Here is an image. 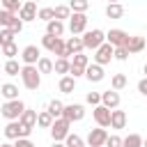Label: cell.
Segmentation results:
<instances>
[{"instance_id":"6da1fadb","label":"cell","mask_w":147,"mask_h":147,"mask_svg":"<svg viewBox=\"0 0 147 147\" xmlns=\"http://www.w3.org/2000/svg\"><path fill=\"white\" fill-rule=\"evenodd\" d=\"M21 80L28 90H37L41 85V74H39L37 64H23L21 67Z\"/></svg>"},{"instance_id":"7a4b0ae2","label":"cell","mask_w":147,"mask_h":147,"mask_svg":"<svg viewBox=\"0 0 147 147\" xmlns=\"http://www.w3.org/2000/svg\"><path fill=\"white\" fill-rule=\"evenodd\" d=\"M23 110H25V103L21 101V99H11V101H5L2 103V108H0V113H2V117L5 119H18L21 115H23Z\"/></svg>"},{"instance_id":"3957f363","label":"cell","mask_w":147,"mask_h":147,"mask_svg":"<svg viewBox=\"0 0 147 147\" xmlns=\"http://www.w3.org/2000/svg\"><path fill=\"white\" fill-rule=\"evenodd\" d=\"M103 41H106V32L99 30V28H94V30H85V32H83V44H85V48L96 51Z\"/></svg>"},{"instance_id":"277c9868","label":"cell","mask_w":147,"mask_h":147,"mask_svg":"<svg viewBox=\"0 0 147 147\" xmlns=\"http://www.w3.org/2000/svg\"><path fill=\"white\" fill-rule=\"evenodd\" d=\"M69 129H71V122H69L67 117H57V119L51 124V138H53V140H64V138L71 133Z\"/></svg>"},{"instance_id":"5b68a950","label":"cell","mask_w":147,"mask_h":147,"mask_svg":"<svg viewBox=\"0 0 147 147\" xmlns=\"http://www.w3.org/2000/svg\"><path fill=\"white\" fill-rule=\"evenodd\" d=\"M92 57H94V62H96V64H101V67H103V64H108V62L115 57V46H113V44H108V41H103V44L94 51V55H92Z\"/></svg>"},{"instance_id":"8992f818","label":"cell","mask_w":147,"mask_h":147,"mask_svg":"<svg viewBox=\"0 0 147 147\" xmlns=\"http://www.w3.org/2000/svg\"><path fill=\"white\" fill-rule=\"evenodd\" d=\"M69 30H71V34H83L87 30V16H85V11H74L69 16Z\"/></svg>"},{"instance_id":"52a82bcc","label":"cell","mask_w":147,"mask_h":147,"mask_svg":"<svg viewBox=\"0 0 147 147\" xmlns=\"http://www.w3.org/2000/svg\"><path fill=\"white\" fill-rule=\"evenodd\" d=\"M106 138H108V131H106L103 126L90 129V133H87V145H90V147H103V145H106Z\"/></svg>"},{"instance_id":"ba28073f","label":"cell","mask_w":147,"mask_h":147,"mask_svg":"<svg viewBox=\"0 0 147 147\" xmlns=\"http://www.w3.org/2000/svg\"><path fill=\"white\" fill-rule=\"evenodd\" d=\"M106 41L113 44V46H126L129 44V32H124L119 28H113L110 32H106Z\"/></svg>"},{"instance_id":"9c48e42d","label":"cell","mask_w":147,"mask_h":147,"mask_svg":"<svg viewBox=\"0 0 147 147\" xmlns=\"http://www.w3.org/2000/svg\"><path fill=\"white\" fill-rule=\"evenodd\" d=\"M62 117H67L71 124H74V122H80V119L85 117L83 103H69V106H64V115H62Z\"/></svg>"},{"instance_id":"30bf717a","label":"cell","mask_w":147,"mask_h":147,"mask_svg":"<svg viewBox=\"0 0 147 147\" xmlns=\"http://www.w3.org/2000/svg\"><path fill=\"white\" fill-rule=\"evenodd\" d=\"M103 76H106V71H103V67H101V64L90 62V64L85 67V78H87L90 83H101V80H103Z\"/></svg>"},{"instance_id":"8fae6325","label":"cell","mask_w":147,"mask_h":147,"mask_svg":"<svg viewBox=\"0 0 147 147\" xmlns=\"http://www.w3.org/2000/svg\"><path fill=\"white\" fill-rule=\"evenodd\" d=\"M110 113H113L110 108H106L103 103H99V106H94V113L92 115H94V122L106 129V126H110Z\"/></svg>"},{"instance_id":"7c38bea8","label":"cell","mask_w":147,"mask_h":147,"mask_svg":"<svg viewBox=\"0 0 147 147\" xmlns=\"http://www.w3.org/2000/svg\"><path fill=\"white\" fill-rule=\"evenodd\" d=\"M37 2L34 0H28L23 7H21V11H18V18L23 21V23H28V21H37Z\"/></svg>"},{"instance_id":"4fadbf2b","label":"cell","mask_w":147,"mask_h":147,"mask_svg":"<svg viewBox=\"0 0 147 147\" xmlns=\"http://www.w3.org/2000/svg\"><path fill=\"white\" fill-rule=\"evenodd\" d=\"M39 57H41V51H39L34 44H30V46H25V48L21 51V60H23V64H37Z\"/></svg>"},{"instance_id":"5bb4252c","label":"cell","mask_w":147,"mask_h":147,"mask_svg":"<svg viewBox=\"0 0 147 147\" xmlns=\"http://www.w3.org/2000/svg\"><path fill=\"white\" fill-rule=\"evenodd\" d=\"M101 103L106 106V108H117L119 106V92L117 90H106V92H101Z\"/></svg>"},{"instance_id":"9a60e30c","label":"cell","mask_w":147,"mask_h":147,"mask_svg":"<svg viewBox=\"0 0 147 147\" xmlns=\"http://www.w3.org/2000/svg\"><path fill=\"white\" fill-rule=\"evenodd\" d=\"M85 51V44H83V37H69L67 39V53H69V57L71 55H76V53H83Z\"/></svg>"},{"instance_id":"2e32d148","label":"cell","mask_w":147,"mask_h":147,"mask_svg":"<svg viewBox=\"0 0 147 147\" xmlns=\"http://www.w3.org/2000/svg\"><path fill=\"white\" fill-rule=\"evenodd\" d=\"M126 126V113L124 110H117V108H113V113H110V129H124Z\"/></svg>"},{"instance_id":"e0dca14e","label":"cell","mask_w":147,"mask_h":147,"mask_svg":"<svg viewBox=\"0 0 147 147\" xmlns=\"http://www.w3.org/2000/svg\"><path fill=\"white\" fill-rule=\"evenodd\" d=\"M21 131H23V124H21L18 119H11V122L5 126V138L16 140V138H21Z\"/></svg>"},{"instance_id":"ac0fdd59","label":"cell","mask_w":147,"mask_h":147,"mask_svg":"<svg viewBox=\"0 0 147 147\" xmlns=\"http://www.w3.org/2000/svg\"><path fill=\"white\" fill-rule=\"evenodd\" d=\"M147 46V41H145V37H138V34H133V37H129V44H126V48H129V53H140L142 48Z\"/></svg>"},{"instance_id":"d6986e66","label":"cell","mask_w":147,"mask_h":147,"mask_svg":"<svg viewBox=\"0 0 147 147\" xmlns=\"http://www.w3.org/2000/svg\"><path fill=\"white\" fill-rule=\"evenodd\" d=\"M57 87H60V92H62V94H71V92H74V87H76V78H74V76H69V74H64V76L60 78V85H57Z\"/></svg>"},{"instance_id":"ffe728a7","label":"cell","mask_w":147,"mask_h":147,"mask_svg":"<svg viewBox=\"0 0 147 147\" xmlns=\"http://www.w3.org/2000/svg\"><path fill=\"white\" fill-rule=\"evenodd\" d=\"M37 110H30V108H25L23 110V115L18 117V122L23 124V126H30V129H34V124H37Z\"/></svg>"},{"instance_id":"44dd1931","label":"cell","mask_w":147,"mask_h":147,"mask_svg":"<svg viewBox=\"0 0 147 147\" xmlns=\"http://www.w3.org/2000/svg\"><path fill=\"white\" fill-rule=\"evenodd\" d=\"M46 32L53 34V37H62V34H64V23L57 21V18H53V21L46 23Z\"/></svg>"},{"instance_id":"7402d4cb","label":"cell","mask_w":147,"mask_h":147,"mask_svg":"<svg viewBox=\"0 0 147 147\" xmlns=\"http://www.w3.org/2000/svg\"><path fill=\"white\" fill-rule=\"evenodd\" d=\"M106 16H108V18H122V16H124V7H122L119 2H108Z\"/></svg>"},{"instance_id":"603a6c76","label":"cell","mask_w":147,"mask_h":147,"mask_svg":"<svg viewBox=\"0 0 147 147\" xmlns=\"http://www.w3.org/2000/svg\"><path fill=\"white\" fill-rule=\"evenodd\" d=\"M0 94H2L7 101H11V99H18V87H16L14 83H5V85L0 87Z\"/></svg>"},{"instance_id":"cb8c5ba5","label":"cell","mask_w":147,"mask_h":147,"mask_svg":"<svg viewBox=\"0 0 147 147\" xmlns=\"http://www.w3.org/2000/svg\"><path fill=\"white\" fill-rule=\"evenodd\" d=\"M69 69H71L69 57H57V60L53 62V71H55V74H69Z\"/></svg>"},{"instance_id":"d4e9b609","label":"cell","mask_w":147,"mask_h":147,"mask_svg":"<svg viewBox=\"0 0 147 147\" xmlns=\"http://www.w3.org/2000/svg\"><path fill=\"white\" fill-rule=\"evenodd\" d=\"M46 110L57 119V117H62V115H64V103H62V101H57V99H53V101L46 106Z\"/></svg>"},{"instance_id":"484cf974","label":"cell","mask_w":147,"mask_h":147,"mask_svg":"<svg viewBox=\"0 0 147 147\" xmlns=\"http://www.w3.org/2000/svg\"><path fill=\"white\" fill-rule=\"evenodd\" d=\"M53 122H55V117H53L48 110H41V113L37 115V126H41V129H51Z\"/></svg>"},{"instance_id":"4316f807","label":"cell","mask_w":147,"mask_h":147,"mask_svg":"<svg viewBox=\"0 0 147 147\" xmlns=\"http://www.w3.org/2000/svg\"><path fill=\"white\" fill-rule=\"evenodd\" d=\"M142 136L140 133H129L124 140H122V147H142Z\"/></svg>"},{"instance_id":"83f0119b","label":"cell","mask_w":147,"mask_h":147,"mask_svg":"<svg viewBox=\"0 0 147 147\" xmlns=\"http://www.w3.org/2000/svg\"><path fill=\"white\" fill-rule=\"evenodd\" d=\"M37 69H39V74H53V60L41 55L39 62H37Z\"/></svg>"},{"instance_id":"f1b7e54d","label":"cell","mask_w":147,"mask_h":147,"mask_svg":"<svg viewBox=\"0 0 147 147\" xmlns=\"http://www.w3.org/2000/svg\"><path fill=\"white\" fill-rule=\"evenodd\" d=\"M14 37H16V32H14L11 28H2V30H0V46L11 44V41H14Z\"/></svg>"},{"instance_id":"f546056e","label":"cell","mask_w":147,"mask_h":147,"mask_svg":"<svg viewBox=\"0 0 147 147\" xmlns=\"http://www.w3.org/2000/svg\"><path fill=\"white\" fill-rule=\"evenodd\" d=\"M5 74H7V76H18V74H21V64H18L16 60H7V62H5Z\"/></svg>"},{"instance_id":"4dcf8cb0","label":"cell","mask_w":147,"mask_h":147,"mask_svg":"<svg viewBox=\"0 0 147 147\" xmlns=\"http://www.w3.org/2000/svg\"><path fill=\"white\" fill-rule=\"evenodd\" d=\"M2 2V9H7V11H11V14H18L21 11V0H0Z\"/></svg>"},{"instance_id":"1f68e13d","label":"cell","mask_w":147,"mask_h":147,"mask_svg":"<svg viewBox=\"0 0 147 147\" xmlns=\"http://www.w3.org/2000/svg\"><path fill=\"white\" fill-rule=\"evenodd\" d=\"M71 16V7L69 5H57L55 7V18L57 21H64V18H69Z\"/></svg>"},{"instance_id":"d6a6232c","label":"cell","mask_w":147,"mask_h":147,"mask_svg":"<svg viewBox=\"0 0 147 147\" xmlns=\"http://www.w3.org/2000/svg\"><path fill=\"white\" fill-rule=\"evenodd\" d=\"M110 85H113V90H117V92L124 90V87H126V76H124V74H115L113 80H110Z\"/></svg>"},{"instance_id":"836d02e7","label":"cell","mask_w":147,"mask_h":147,"mask_svg":"<svg viewBox=\"0 0 147 147\" xmlns=\"http://www.w3.org/2000/svg\"><path fill=\"white\" fill-rule=\"evenodd\" d=\"M37 18H41V21H46V23H48V21H53V18H55V9H53V7H41V9H39V14H37Z\"/></svg>"},{"instance_id":"e575fe53","label":"cell","mask_w":147,"mask_h":147,"mask_svg":"<svg viewBox=\"0 0 147 147\" xmlns=\"http://www.w3.org/2000/svg\"><path fill=\"white\" fill-rule=\"evenodd\" d=\"M14 16H16V14H11V11H7V9H0V28H9L11 21H14Z\"/></svg>"},{"instance_id":"d590c367","label":"cell","mask_w":147,"mask_h":147,"mask_svg":"<svg viewBox=\"0 0 147 147\" xmlns=\"http://www.w3.org/2000/svg\"><path fill=\"white\" fill-rule=\"evenodd\" d=\"M64 140H67V142H64L67 147H85L83 138H80V136H76V133H69V136H67Z\"/></svg>"},{"instance_id":"8d00e7d4","label":"cell","mask_w":147,"mask_h":147,"mask_svg":"<svg viewBox=\"0 0 147 147\" xmlns=\"http://www.w3.org/2000/svg\"><path fill=\"white\" fill-rule=\"evenodd\" d=\"M2 55H7V60H14L16 55H18V46L11 41V44H7V46H2Z\"/></svg>"},{"instance_id":"74e56055","label":"cell","mask_w":147,"mask_h":147,"mask_svg":"<svg viewBox=\"0 0 147 147\" xmlns=\"http://www.w3.org/2000/svg\"><path fill=\"white\" fill-rule=\"evenodd\" d=\"M71 57H74L71 64H76V67H83V69H85V67L90 64V57H87L85 53H76V55H71Z\"/></svg>"},{"instance_id":"f35d334b","label":"cell","mask_w":147,"mask_h":147,"mask_svg":"<svg viewBox=\"0 0 147 147\" xmlns=\"http://www.w3.org/2000/svg\"><path fill=\"white\" fill-rule=\"evenodd\" d=\"M69 7H71V11H87L90 2L87 0H69Z\"/></svg>"},{"instance_id":"ab89813d","label":"cell","mask_w":147,"mask_h":147,"mask_svg":"<svg viewBox=\"0 0 147 147\" xmlns=\"http://www.w3.org/2000/svg\"><path fill=\"white\" fill-rule=\"evenodd\" d=\"M55 41H57V37H53V34H48V32H46V34L41 37V46H44L46 51H53V46H55Z\"/></svg>"},{"instance_id":"60d3db41","label":"cell","mask_w":147,"mask_h":147,"mask_svg":"<svg viewBox=\"0 0 147 147\" xmlns=\"http://www.w3.org/2000/svg\"><path fill=\"white\" fill-rule=\"evenodd\" d=\"M129 55H131V53H129V48H126V46H115V60L124 62Z\"/></svg>"},{"instance_id":"b9f144b4","label":"cell","mask_w":147,"mask_h":147,"mask_svg":"<svg viewBox=\"0 0 147 147\" xmlns=\"http://www.w3.org/2000/svg\"><path fill=\"white\" fill-rule=\"evenodd\" d=\"M85 101H87V103H92V106H99V103H101V92H87Z\"/></svg>"},{"instance_id":"7bdbcfd3","label":"cell","mask_w":147,"mask_h":147,"mask_svg":"<svg viewBox=\"0 0 147 147\" xmlns=\"http://www.w3.org/2000/svg\"><path fill=\"white\" fill-rule=\"evenodd\" d=\"M122 140L124 138H119V136H108L106 138V147H122Z\"/></svg>"},{"instance_id":"ee69618b","label":"cell","mask_w":147,"mask_h":147,"mask_svg":"<svg viewBox=\"0 0 147 147\" xmlns=\"http://www.w3.org/2000/svg\"><path fill=\"white\" fill-rule=\"evenodd\" d=\"M23 25H25V23H23V21H21L18 16H14V21H11V25H9V28H11V30H14L16 34H18V32L23 30Z\"/></svg>"},{"instance_id":"f6af8a7d","label":"cell","mask_w":147,"mask_h":147,"mask_svg":"<svg viewBox=\"0 0 147 147\" xmlns=\"http://www.w3.org/2000/svg\"><path fill=\"white\" fill-rule=\"evenodd\" d=\"M69 76H74V78H80V76H85V69H83V67H76V64H71V69H69Z\"/></svg>"},{"instance_id":"bcb514c9","label":"cell","mask_w":147,"mask_h":147,"mask_svg":"<svg viewBox=\"0 0 147 147\" xmlns=\"http://www.w3.org/2000/svg\"><path fill=\"white\" fill-rule=\"evenodd\" d=\"M14 147H34V142H32L30 138H16Z\"/></svg>"},{"instance_id":"7dc6e473","label":"cell","mask_w":147,"mask_h":147,"mask_svg":"<svg viewBox=\"0 0 147 147\" xmlns=\"http://www.w3.org/2000/svg\"><path fill=\"white\" fill-rule=\"evenodd\" d=\"M138 92H140L142 96H147V76H145L142 80H138Z\"/></svg>"},{"instance_id":"c3c4849f","label":"cell","mask_w":147,"mask_h":147,"mask_svg":"<svg viewBox=\"0 0 147 147\" xmlns=\"http://www.w3.org/2000/svg\"><path fill=\"white\" fill-rule=\"evenodd\" d=\"M53 147H67V145H64L62 140H53Z\"/></svg>"},{"instance_id":"681fc988","label":"cell","mask_w":147,"mask_h":147,"mask_svg":"<svg viewBox=\"0 0 147 147\" xmlns=\"http://www.w3.org/2000/svg\"><path fill=\"white\" fill-rule=\"evenodd\" d=\"M0 147H14V145H9V142H2V145H0Z\"/></svg>"},{"instance_id":"f907efd6","label":"cell","mask_w":147,"mask_h":147,"mask_svg":"<svg viewBox=\"0 0 147 147\" xmlns=\"http://www.w3.org/2000/svg\"><path fill=\"white\" fill-rule=\"evenodd\" d=\"M142 74H145V76H147V64H145V67H142Z\"/></svg>"},{"instance_id":"816d5d0a","label":"cell","mask_w":147,"mask_h":147,"mask_svg":"<svg viewBox=\"0 0 147 147\" xmlns=\"http://www.w3.org/2000/svg\"><path fill=\"white\" fill-rule=\"evenodd\" d=\"M142 147H147V138H145V140H142Z\"/></svg>"},{"instance_id":"f5cc1de1","label":"cell","mask_w":147,"mask_h":147,"mask_svg":"<svg viewBox=\"0 0 147 147\" xmlns=\"http://www.w3.org/2000/svg\"><path fill=\"white\" fill-rule=\"evenodd\" d=\"M108 2H117V0H108Z\"/></svg>"},{"instance_id":"db71d44e","label":"cell","mask_w":147,"mask_h":147,"mask_svg":"<svg viewBox=\"0 0 147 147\" xmlns=\"http://www.w3.org/2000/svg\"><path fill=\"white\" fill-rule=\"evenodd\" d=\"M34 2H39V0H34Z\"/></svg>"}]
</instances>
